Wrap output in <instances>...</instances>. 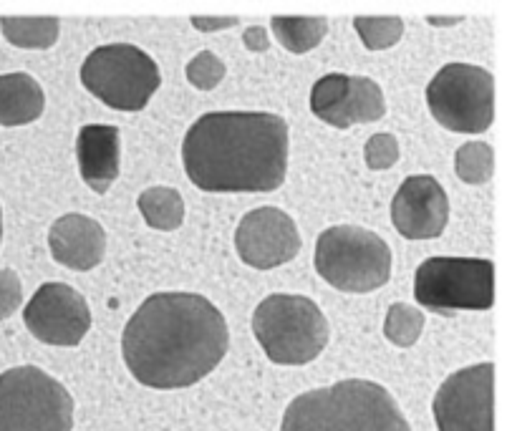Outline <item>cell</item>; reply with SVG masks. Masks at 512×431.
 Segmentation results:
<instances>
[{"label": "cell", "instance_id": "obj_1", "mask_svg": "<svg viewBox=\"0 0 512 431\" xmlns=\"http://www.w3.org/2000/svg\"><path fill=\"white\" fill-rule=\"evenodd\" d=\"M230 346L222 313L195 293H157L124 328L122 351L134 379L152 389H187L215 371Z\"/></svg>", "mask_w": 512, "mask_h": 431}, {"label": "cell", "instance_id": "obj_2", "mask_svg": "<svg viewBox=\"0 0 512 431\" xmlns=\"http://www.w3.org/2000/svg\"><path fill=\"white\" fill-rule=\"evenodd\" d=\"M288 121L270 111H210L187 129L182 162L202 192H275L286 182Z\"/></svg>", "mask_w": 512, "mask_h": 431}, {"label": "cell", "instance_id": "obj_3", "mask_svg": "<svg viewBox=\"0 0 512 431\" xmlns=\"http://www.w3.org/2000/svg\"><path fill=\"white\" fill-rule=\"evenodd\" d=\"M280 431H412L394 396L374 381L349 379L291 401Z\"/></svg>", "mask_w": 512, "mask_h": 431}, {"label": "cell", "instance_id": "obj_4", "mask_svg": "<svg viewBox=\"0 0 512 431\" xmlns=\"http://www.w3.org/2000/svg\"><path fill=\"white\" fill-rule=\"evenodd\" d=\"M253 333L273 363L303 366L326 348L328 321L311 298L268 295L253 313Z\"/></svg>", "mask_w": 512, "mask_h": 431}, {"label": "cell", "instance_id": "obj_5", "mask_svg": "<svg viewBox=\"0 0 512 431\" xmlns=\"http://www.w3.org/2000/svg\"><path fill=\"white\" fill-rule=\"evenodd\" d=\"M316 273L341 293H371L389 283L391 250L376 232L336 225L318 235Z\"/></svg>", "mask_w": 512, "mask_h": 431}, {"label": "cell", "instance_id": "obj_6", "mask_svg": "<svg viewBox=\"0 0 512 431\" xmlns=\"http://www.w3.org/2000/svg\"><path fill=\"white\" fill-rule=\"evenodd\" d=\"M81 84L89 94L117 111H142L162 84L159 66L132 43L99 46L81 64Z\"/></svg>", "mask_w": 512, "mask_h": 431}, {"label": "cell", "instance_id": "obj_7", "mask_svg": "<svg viewBox=\"0 0 512 431\" xmlns=\"http://www.w3.org/2000/svg\"><path fill=\"white\" fill-rule=\"evenodd\" d=\"M74 399L36 366L0 376V431H71Z\"/></svg>", "mask_w": 512, "mask_h": 431}, {"label": "cell", "instance_id": "obj_8", "mask_svg": "<svg viewBox=\"0 0 512 431\" xmlns=\"http://www.w3.org/2000/svg\"><path fill=\"white\" fill-rule=\"evenodd\" d=\"M414 298L439 316L490 311L495 303V265L482 258L424 260L414 275Z\"/></svg>", "mask_w": 512, "mask_h": 431}, {"label": "cell", "instance_id": "obj_9", "mask_svg": "<svg viewBox=\"0 0 512 431\" xmlns=\"http://www.w3.org/2000/svg\"><path fill=\"white\" fill-rule=\"evenodd\" d=\"M429 114L454 134H485L495 121V79L472 64H447L427 86Z\"/></svg>", "mask_w": 512, "mask_h": 431}, {"label": "cell", "instance_id": "obj_10", "mask_svg": "<svg viewBox=\"0 0 512 431\" xmlns=\"http://www.w3.org/2000/svg\"><path fill=\"white\" fill-rule=\"evenodd\" d=\"M495 366L462 368L439 386L434 396V421L439 431H495L492 421Z\"/></svg>", "mask_w": 512, "mask_h": 431}, {"label": "cell", "instance_id": "obj_11", "mask_svg": "<svg viewBox=\"0 0 512 431\" xmlns=\"http://www.w3.org/2000/svg\"><path fill=\"white\" fill-rule=\"evenodd\" d=\"M26 328L48 346H79L91 328L84 295L66 283H43L23 313Z\"/></svg>", "mask_w": 512, "mask_h": 431}, {"label": "cell", "instance_id": "obj_12", "mask_svg": "<svg viewBox=\"0 0 512 431\" xmlns=\"http://www.w3.org/2000/svg\"><path fill=\"white\" fill-rule=\"evenodd\" d=\"M235 250L250 268H278L301 253V232L288 212L278 207H258L240 220L235 230Z\"/></svg>", "mask_w": 512, "mask_h": 431}, {"label": "cell", "instance_id": "obj_13", "mask_svg": "<svg viewBox=\"0 0 512 431\" xmlns=\"http://www.w3.org/2000/svg\"><path fill=\"white\" fill-rule=\"evenodd\" d=\"M449 220V200L432 174H414L402 182L391 200V222L407 240L439 237Z\"/></svg>", "mask_w": 512, "mask_h": 431}, {"label": "cell", "instance_id": "obj_14", "mask_svg": "<svg viewBox=\"0 0 512 431\" xmlns=\"http://www.w3.org/2000/svg\"><path fill=\"white\" fill-rule=\"evenodd\" d=\"M48 248L56 263H61L69 270H86L96 268L106 255V232L94 217L71 215L59 217L48 230Z\"/></svg>", "mask_w": 512, "mask_h": 431}, {"label": "cell", "instance_id": "obj_15", "mask_svg": "<svg viewBox=\"0 0 512 431\" xmlns=\"http://www.w3.org/2000/svg\"><path fill=\"white\" fill-rule=\"evenodd\" d=\"M76 162L89 190L106 195L119 177V127L86 124L76 137Z\"/></svg>", "mask_w": 512, "mask_h": 431}, {"label": "cell", "instance_id": "obj_16", "mask_svg": "<svg viewBox=\"0 0 512 431\" xmlns=\"http://www.w3.org/2000/svg\"><path fill=\"white\" fill-rule=\"evenodd\" d=\"M46 94L31 74H0V127H26L41 119Z\"/></svg>", "mask_w": 512, "mask_h": 431}, {"label": "cell", "instance_id": "obj_17", "mask_svg": "<svg viewBox=\"0 0 512 431\" xmlns=\"http://www.w3.org/2000/svg\"><path fill=\"white\" fill-rule=\"evenodd\" d=\"M311 111L328 127H354V121H351V76H321L311 91Z\"/></svg>", "mask_w": 512, "mask_h": 431}, {"label": "cell", "instance_id": "obj_18", "mask_svg": "<svg viewBox=\"0 0 512 431\" xmlns=\"http://www.w3.org/2000/svg\"><path fill=\"white\" fill-rule=\"evenodd\" d=\"M0 33L16 48L46 51L59 41L61 23L59 18L51 16H0Z\"/></svg>", "mask_w": 512, "mask_h": 431}, {"label": "cell", "instance_id": "obj_19", "mask_svg": "<svg viewBox=\"0 0 512 431\" xmlns=\"http://www.w3.org/2000/svg\"><path fill=\"white\" fill-rule=\"evenodd\" d=\"M270 31L286 51L303 56L321 46L328 33V21L321 16H275L270 21Z\"/></svg>", "mask_w": 512, "mask_h": 431}, {"label": "cell", "instance_id": "obj_20", "mask_svg": "<svg viewBox=\"0 0 512 431\" xmlns=\"http://www.w3.org/2000/svg\"><path fill=\"white\" fill-rule=\"evenodd\" d=\"M144 222L159 232H172L185 222V200L172 187H149L137 197Z\"/></svg>", "mask_w": 512, "mask_h": 431}, {"label": "cell", "instance_id": "obj_21", "mask_svg": "<svg viewBox=\"0 0 512 431\" xmlns=\"http://www.w3.org/2000/svg\"><path fill=\"white\" fill-rule=\"evenodd\" d=\"M454 172L465 184H485L495 174V149L487 142H465L454 154Z\"/></svg>", "mask_w": 512, "mask_h": 431}, {"label": "cell", "instance_id": "obj_22", "mask_svg": "<svg viewBox=\"0 0 512 431\" xmlns=\"http://www.w3.org/2000/svg\"><path fill=\"white\" fill-rule=\"evenodd\" d=\"M354 28L369 51H386L404 36V21L399 16H356Z\"/></svg>", "mask_w": 512, "mask_h": 431}, {"label": "cell", "instance_id": "obj_23", "mask_svg": "<svg viewBox=\"0 0 512 431\" xmlns=\"http://www.w3.org/2000/svg\"><path fill=\"white\" fill-rule=\"evenodd\" d=\"M386 99L376 81L366 76H351V121L354 124H371L384 119Z\"/></svg>", "mask_w": 512, "mask_h": 431}, {"label": "cell", "instance_id": "obj_24", "mask_svg": "<svg viewBox=\"0 0 512 431\" xmlns=\"http://www.w3.org/2000/svg\"><path fill=\"white\" fill-rule=\"evenodd\" d=\"M424 331V313L409 303H394L386 313L384 336L394 346L409 348L419 341Z\"/></svg>", "mask_w": 512, "mask_h": 431}, {"label": "cell", "instance_id": "obj_25", "mask_svg": "<svg viewBox=\"0 0 512 431\" xmlns=\"http://www.w3.org/2000/svg\"><path fill=\"white\" fill-rule=\"evenodd\" d=\"M227 66L220 56H215L212 51H200L192 61H187L185 76L195 89L200 91H212L220 86V81L225 79Z\"/></svg>", "mask_w": 512, "mask_h": 431}, {"label": "cell", "instance_id": "obj_26", "mask_svg": "<svg viewBox=\"0 0 512 431\" xmlns=\"http://www.w3.org/2000/svg\"><path fill=\"white\" fill-rule=\"evenodd\" d=\"M364 159L366 167L374 169V172H384V169L394 167L399 162V142H396L394 134L379 132L369 137L364 147Z\"/></svg>", "mask_w": 512, "mask_h": 431}, {"label": "cell", "instance_id": "obj_27", "mask_svg": "<svg viewBox=\"0 0 512 431\" xmlns=\"http://www.w3.org/2000/svg\"><path fill=\"white\" fill-rule=\"evenodd\" d=\"M23 303V285L13 270H0V321L11 318Z\"/></svg>", "mask_w": 512, "mask_h": 431}, {"label": "cell", "instance_id": "obj_28", "mask_svg": "<svg viewBox=\"0 0 512 431\" xmlns=\"http://www.w3.org/2000/svg\"><path fill=\"white\" fill-rule=\"evenodd\" d=\"M190 23L200 33H220L227 28H235L240 21L235 16H192Z\"/></svg>", "mask_w": 512, "mask_h": 431}, {"label": "cell", "instance_id": "obj_29", "mask_svg": "<svg viewBox=\"0 0 512 431\" xmlns=\"http://www.w3.org/2000/svg\"><path fill=\"white\" fill-rule=\"evenodd\" d=\"M243 43L250 53H265L270 48V36L265 26H250L245 28Z\"/></svg>", "mask_w": 512, "mask_h": 431}, {"label": "cell", "instance_id": "obj_30", "mask_svg": "<svg viewBox=\"0 0 512 431\" xmlns=\"http://www.w3.org/2000/svg\"><path fill=\"white\" fill-rule=\"evenodd\" d=\"M465 21L462 16H427V23L432 28H452V26H460Z\"/></svg>", "mask_w": 512, "mask_h": 431}, {"label": "cell", "instance_id": "obj_31", "mask_svg": "<svg viewBox=\"0 0 512 431\" xmlns=\"http://www.w3.org/2000/svg\"><path fill=\"white\" fill-rule=\"evenodd\" d=\"M0 240H3V212H0Z\"/></svg>", "mask_w": 512, "mask_h": 431}]
</instances>
